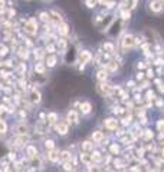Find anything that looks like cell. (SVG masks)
<instances>
[{
  "mask_svg": "<svg viewBox=\"0 0 164 172\" xmlns=\"http://www.w3.org/2000/svg\"><path fill=\"white\" fill-rule=\"evenodd\" d=\"M157 129H158L161 134H164V121H163V119L157 122Z\"/></svg>",
  "mask_w": 164,
  "mask_h": 172,
  "instance_id": "obj_28",
  "label": "cell"
},
{
  "mask_svg": "<svg viewBox=\"0 0 164 172\" xmlns=\"http://www.w3.org/2000/svg\"><path fill=\"white\" fill-rule=\"evenodd\" d=\"M154 92H151V90H148V92H147V99H154Z\"/></svg>",
  "mask_w": 164,
  "mask_h": 172,
  "instance_id": "obj_33",
  "label": "cell"
},
{
  "mask_svg": "<svg viewBox=\"0 0 164 172\" xmlns=\"http://www.w3.org/2000/svg\"><path fill=\"white\" fill-rule=\"evenodd\" d=\"M55 129L59 135H66L68 132H69V122H58L56 125H55Z\"/></svg>",
  "mask_w": 164,
  "mask_h": 172,
  "instance_id": "obj_2",
  "label": "cell"
},
{
  "mask_svg": "<svg viewBox=\"0 0 164 172\" xmlns=\"http://www.w3.org/2000/svg\"><path fill=\"white\" fill-rule=\"evenodd\" d=\"M86 5L88 7H95V0H86Z\"/></svg>",
  "mask_w": 164,
  "mask_h": 172,
  "instance_id": "obj_32",
  "label": "cell"
},
{
  "mask_svg": "<svg viewBox=\"0 0 164 172\" xmlns=\"http://www.w3.org/2000/svg\"><path fill=\"white\" fill-rule=\"evenodd\" d=\"M56 65V56H49V57H46V66L48 68H53V66Z\"/></svg>",
  "mask_w": 164,
  "mask_h": 172,
  "instance_id": "obj_14",
  "label": "cell"
},
{
  "mask_svg": "<svg viewBox=\"0 0 164 172\" xmlns=\"http://www.w3.org/2000/svg\"><path fill=\"white\" fill-rule=\"evenodd\" d=\"M53 146H55V145H53V141H46V142H45V148H48L49 151L53 149Z\"/></svg>",
  "mask_w": 164,
  "mask_h": 172,
  "instance_id": "obj_30",
  "label": "cell"
},
{
  "mask_svg": "<svg viewBox=\"0 0 164 172\" xmlns=\"http://www.w3.org/2000/svg\"><path fill=\"white\" fill-rule=\"evenodd\" d=\"M143 75H144V73H138V75H137V78H138V79H143Z\"/></svg>",
  "mask_w": 164,
  "mask_h": 172,
  "instance_id": "obj_36",
  "label": "cell"
},
{
  "mask_svg": "<svg viewBox=\"0 0 164 172\" xmlns=\"http://www.w3.org/2000/svg\"><path fill=\"white\" fill-rule=\"evenodd\" d=\"M49 161L52 162H55V161H59V154H58L56 151H49Z\"/></svg>",
  "mask_w": 164,
  "mask_h": 172,
  "instance_id": "obj_16",
  "label": "cell"
},
{
  "mask_svg": "<svg viewBox=\"0 0 164 172\" xmlns=\"http://www.w3.org/2000/svg\"><path fill=\"white\" fill-rule=\"evenodd\" d=\"M40 101H42V95H40L38 90H32V92H30V102L39 103Z\"/></svg>",
  "mask_w": 164,
  "mask_h": 172,
  "instance_id": "obj_10",
  "label": "cell"
},
{
  "mask_svg": "<svg viewBox=\"0 0 164 172\" xmlns=\"http://www.w3.org/2000/svg\"><path fill=\"white\" fill-rule=\"evenodd\" d=\"M69 159H71L69 152H62V154L59 155V161H61V162H66V161H69Z\"/></svg>",
  "mask_w": 164,
  "mask_h": 172,
  "instance_id": "obj_18",
  "label": "cell"
},
{
  "mask_svg": "<svg viewBox=\"0 0 164 172\" xmlns=\"http://www.w3.org/2000/svg\"><path fill=\"white\" fill-rule=\"evenodd\" d=\"M154 76V72L153 70H147V78H153Z\"/></svg>",
  "mask_w": 164,
  "mask_h": 172,
  "instance_id": "obj_34",
  "label": "cell"
},
{
  "mask_svg": "<svg viewBox=\"0 0 164 172\" xmlns=\"http://www.w3.org/2000/svg\"><path fill=\"white\" fill-rule=\"evenodd\" d=\"M97 90H98V92L101 93L102 96H105V95H108V93H109V90H111V86H108V85L104 82V83H99L98 86H97Z\"/></svg>",
  "mask_w": 164,
  "mask_h": 172,
  "instance_id": "obj_6",
  "label": "cell"
},
{
  "mask_svg": "<svg viewBox=\"0 0 164 172\" xmlns=\"http://www.w3.org/2000/svg\"><path fill=\"white\" fill-rule=\"evenodd\" d=\"M84 151H92V148H94V145H92V142H84Z\"/></svg>",
  "mask_w": 164,
  "mask_h": 172,
  "instance_id": "obj_27",
  "label": "cell"
},
{
  "mask_svg": "<svg viewBox=\"0 0 164 172\" xmlns=\"http://www.w3.org/2000/svg\"><path fill=\"white\" fill-rule=\"evenodd\" d=\"M144 138L145 139H151V138H153V132H151V130H145Z\"/></svg>",
  "mask_w": 164,
  "mask_h": 172,
  "instance_id": "obj_31",
  "label": "cell"
},
{
  "mask_svg": "<svg viewBox=\"0 0 164 172\" xmlns=\"http://www.w3.org/2000/svg\"><path fill=\"white\" fill-rule=\"evenodd\" d=\"M79 109H81V113H82V115H89L91 111H92V105L89 102H84V103H81Z\"/></svg>",
  "mask_w": 164,
  "mask_h": 172,
  "instance_id": "obj_7",
  "label": "cell"
},
{
  "mask_svg": "<svg viewBox=\"0 0 164 172\" xmlns=\"http://www.w3.org/2000/svg\"><path fill=\"white\" fill-rule=\"evenodd\" d=\"M14 130H16V134H17V135H25V134H28V126L22 123V125L16 126V129Z\"/></svg>",
  "mask_w": 164,
  "mask_h": 172,
  "instance_id": "obj_13",
  "label": "cell"
},
{
  "mask_svg": "<svg viewBox=\"0 0 164 172\" xmlns=\"http://www.w3.org/2000/svg\"><path fill=\"white\" fill-rule=\"evenodd\" d=\"M5 6V0H0V7H3Z\"/></svg>",
  "mask_w": 164,
  "mask_h": 172,
  "instance_id": "obj_37",
  "label": "cell"
},
{
  "mask_svg": "<svg viewBox=\"0 0 164 172\" xmlns=\"http://www.w3.org/2000/svg\"><path fill=\"white\" fill-rule=\"evenodd\" d=\"M48 121L51 122V123H55V122L58 121V115L56 113H49V115H48Z\"/></svg>",
  "mask_w": 164,
  "mask_h": 172,
  "instance_id": "obj_25",
  "label": "cell"
},
{
  "mask_svg": "<svg viewBox=\"0 0 164 172\" xmlns=\"http://www.w3.org/2000/svg\"><path fill=\"white\" fill-rule=\"evenodd\" d=\"M111 152H113V154H118V152H120V146H118L117 144L111 145Z\"/></svg>",
  "mask_w": 164,
  "mask_h": 172,
  "instance_id": "obj_29",
  "label": "cell"
},
{
  "mask_svg": "<svg viewBox=\"0 0 164 172\" xmlns=\"http://www.w3.org/2000/svg\"><path fill=\"white\" fill-rule=\"evenodd\" d=\"M26 32L30 33V35H35V33L38 32V23H36V20L35 19H30L28 23H26Z\"/></svg>",
  "mask_w": 164,
  "mask_h": 172,
  "instance_id": "obj_4",
  "label": "cell"
},
{
  "mask_svg": "<svg viewBox=\"0 0 164 172\" xmlns=\"http://www.w3.org/2000/svg\"><path fill=\"white\" fill-rule=\"evenodd\" d=\"M26 152H28L29 158H35V156H36V148H33V146H28Z\"/></svg>",
  "mask_w": 164,
  "mask_h": 172,
  "instance_id": "obj_19",
  "label": "cell"
},
{
  "mask_svg": "<svg viewBox=\"0 0 164 172\" xmlns=\"http://www.w3.org/2000/svg\"><path fill=\"white\" fill-rule=\"evenodd\" d=\"M105 128L109 130H115L117 129V126H118V121L117 119H114V118H109V119H105Z\"/></svg>",
  "mask_w": 164,
  "mask_h": 172,
  "instance_id": "obj_5",
  "label": "cell"
},
{
  "mask_svg": "<svg viewBox=\"0 0 164 172\" xmlns=\"http://www.w3.org/2000/svg\"><path fill=\"white\" fill-rule=\"evenodd\" d=\"M58 30H59V33H61L62 36H66V35L69 33V30H68V24H65V23L59 24V29H58Z\"/></svg>",
  "mask_w": 164,
  "mask_h": 172,
  "instance_id": "obj_15",
  "label": "cell"
},
{
  "mask_svg": "<svg viewBox=\"0 0 164 172\" xmlns=\"http://www.w3.org/2000/svg\"><path fill=\"white\" fill-rule=\"evenodd\" d=\"M104 50L108 53H114V45L113 43H104Z\"/></svg>",
  "mask_w": 164,
  "mask_h": 172,
  "instance_id": "obj_20",
  "label": "cell"
},
{
  "mask_svg": "<svg viewBox=\"0 0 164 172\" xmlns=\"http://www.w3.org/2000/svg\"><path fill=\"white\" fill-rule=\"evenodd\" d=\"M43 2H52V0H43Z\"/></svg>",
  "mask_w": 164,
  "mask_h": 172,
  "instance_id": "obj_38",
  "label": "cell"
},
{
  "mask_svg": "<svg viewBox=\"0 0 164 172\" xmlns=\"http://www.w3.org/2000/svg\"><path fill=\"white\" fill-rule=\"evenodd\" d=\"M79 59H81V63H88V62L92 59V55H91L88 50H82L79 53Z\"/></svg>",
  "mask_w": 164,
  "mask_h": 172,
  "instance_id": "obj_9",
  "label": "cell"
},
{
  "mask_svg": "<svg viewBox=\"0 0 164 172\" xmlns=\"http://www.w3.org/2000/svg\"><path fill=\"white\" fill-rule=\"evenodd\" d=\"M91 159H92V155H88V154H82L81 155V161L85 163H89L91 162Z\"/></svg>",
  "mask_w": 164,
  "mask_h": 172,
  "instance_id": "obj_21",
  "label": "cell"
},
{
  "mask_svg": "<svg viewBox=\"0 0 164 172\" xmlns=\"http://www.w3.org/2000/svg\"><path fill=\"white\" fill-rule=\"evenodd\" d=\"M68 122H71V123H78V122H79L78 113H76L75 111H69V112H68Z\"/></svg>",
  "mask_w": 164,
  "mask_h": 172,
  "instance_id": "obj_11",
  "label": "cell"
},
{
  "mask_svg": "<svg viewBox=\"0 0 164 172\" xmlns=\"http://www.w3.org/2000/svg\"><path fill=\"white\" fill-rule=\"evenodd\" d=\"M134 46H135V37L131 36V35H127V36L121 40V47H122V50H124V53H127L128 50H131Z\"/></svg>",
  "mask_w": 164,
  "mask_h": 172,
  "instance_id": "obj_1",
  "label": "cell"
},
{
  "mask_svg": "<svg viewBox=\"0 0 164 172\" xmlns=\"http://www.w3.org/2000/svg\"><path fill=\"white\" fill-rule=\"evenodd\" d=\"M104 138H105V135H104V132H101V130H95L94 134H92V141H94V144H101L104 141Z\"/></svg>",
  "mask_w": 164,
  "mask_h": 172,
  "instance_id": "obj_8",
  "label": "cell"
},
{
  "mask_svg": "<svg viewBox=\"0 0 164 172\" xmlns=\"http://www.w3.org/2000/svg\"><path fill=\"white\" fill-rule=\"evenodd\" d=\"M5 155H7V148H6L5 144H2V142H0V158H2V156H5Z\"/></svg>",
  "mask_w": 164,
  "mask_h": 172,
  "instance_id": "obj_23",
  "label": "cell"
},
{
  "mask_svg": "<svg viewBox=\"0 0 164 172\" xmlns=\"http://www.w3.org/2000/svg\"><path fill=\"white\" fill-rule=\"evenodd\" d=\"M137 3H138V0H127V9H128V10L135 9Z\"/></svg>",
  "mask_w": 164,
  "mask_h": 172,
  "instance_id": "obj_17",
  "label": "cell"
},
{
  "mask_svg": "<svg viewBox=\"0 0 164 172\" xmlns=\"http://www.w3.org/2000/svg\"><path fill=\"white\" fill-rule=\"evenodd\" d=\"M6 130H7V125H6V122L0 121V134H2V135H5Z\"/></svg>",
  "mask_w": 164,
  "mask_h": 172,
  "instance_id": "obj_24",
  "label": "cell"
},
{
  "mask_svg": "<svg viewBox=\"0 0 164 172\" xmlns=\"http://www.w3.org/2000/svg\"><path fill=\"white\" fill-rule=\"evenodd\" d=\"M164 9L163 3H161V0H153V2H150V10L153 12V13H161Z\"/></svg>",
  "mask_w": 164,
  "mask_h": 172,
  "instance_id": "obj_3",
  "label": "cell"
},
{
  "mask_svg": "<svg viewBox=\"0 0 164 172\" xmlns=\"http://www.w3.org/2000/svg\"><path fill=\"white\" fill-rule=\"evenodd\" d=\"M161 3H163V6H164V0H161Z\"/></svg>",
  "mask_w": 164,
  "mask_h": 172,
  "instance_id": "obj_39",
  "label": "cell"
},
{
  "mask_svg": "<svg viewBox=\"0 0 164 172\" xmlns=\"http://www.w3.org/2000/svg\"><path fill=\"white\" fill-rule=\"evenodd\" d=\"M58 46H59V49L62 50V53H65V50H66V40L65 39H61L59 43H58Z\"/></svg>",
  "mask_w": 164,
  "mask_h": 172,
  "instance_id": "obj_22",
  "label": "cell"
},
{
  "mask_svg": "<svg viewBox=\"0 0 164 172\" xmlns=\"http://www.w3.org/2000/svg\"><path fill=\"white\" fill-rule=\"evenodd\" d=\"M144 62H138V65H137V68H138V69H143V68H144Z\"/></svg>",
  "mask_w": 164,
  "mask_h": 172,
  "instance_id": "obj_35",
  "label": "cell"
},
{
  "mask_svg": "<svg viewBox=\"0 0 164 172\" xmlns=\"http://www.w3.org/2000/svg\"><path fill=\"white\" fill-rule=\"evenodd\" d=\"M108 78V72L105 69L104 70H98V73H97V79L101 80V82H105Z\"/></svg>",
  "mask_w": 164,
  "mask_h": 172,
  "instance_id": "obj_12",
  "label": "cell"
},
{
  "mask_svg": "<svg viewBox=\"0 0 164 172\" xmlns=\"http://www.w3.org/2000/svg\"><path fill=\"white\" fill-rule=\"evenodd\" d=\"M121 17L124 19V20H130V17H131V13H130V10L127 9V10H124L121 13Z\"/></svg>",
  "mask_w": 164,
  "mask_h": 172,
  "instance_id": "obj_26",
  "label": "cell"
}]
</instances>
